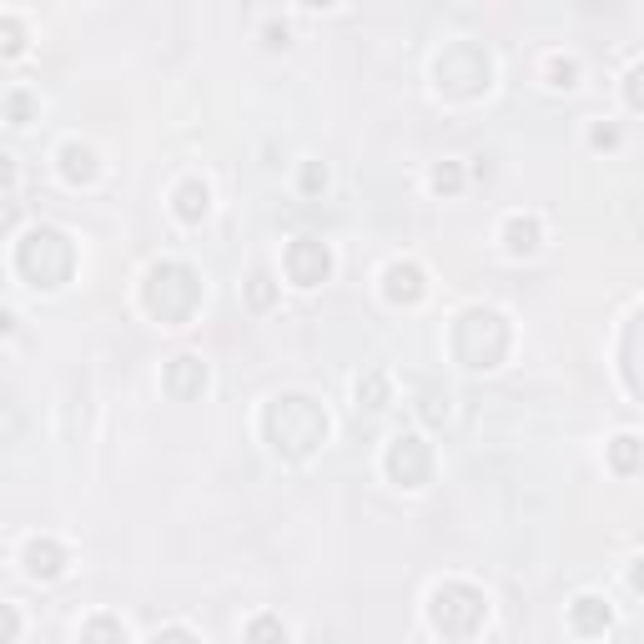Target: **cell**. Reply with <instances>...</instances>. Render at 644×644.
Instances as JSON below:
<instances>
[{"label": "cell", "instance_id": "obj_1", "mask_svg": "<svg viewBox=\"0 0 644 644\" xmlns=\"http://www.w3.org/2000/svg\"><path fill=\"white\" fill-rule=\"evenodd\" d=\"M206 212V192H197V186H181V217H197Z\"/></svg>", "mask_w": 644, "mask_h": 644}, {"label": "cell", "instance_id": "obj_2", "mask_svg": "<svg viewBox=\"0 0 644 644\" xmlns=\"http://www.w3.org/2000/svg\"><path fill=\"white\" fill-rule=\"evenodd\" d=\"M252 644H282V629L272 625V619H257V625H252Z\"/></svg>", "mask_w": 644, "mask_h": 644}, {"label": "cell", "instance_id": "obj_4", "mask_svg": "<svg viewBox=\"0 0 644 644\" xmlns=\"http://www.w3.org/2000/svg\"><path fill=\"white\" fill-rule=\"evenodd\" d=\"M629 101H634V106H644V66L629 76Z\"/></svg>", "mask_w": 644, "mask_h": 644}, {"label": "cell", "instance_id": "obj_3", "mask_svg": "<svg viewBox=\"0 0 644 644\" xmlns=\"http://www.w3.org/2000/svg\"><path fill=\"white\" fill-rule=\"evenodd\" d=\"M509 237H513V247H534V222H513Z\"/></svg>", "mask_w": 644, "mask_h": 644}]
</instances>
